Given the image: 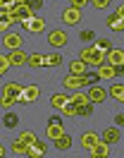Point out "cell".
Segmentation results:
<instances>
[{
  "mask_svg": "<svg viewBox=\"0 0 124 158\" xmlns=\"http://www.w3.org/2000/svg\"><path fill=\"white\" fill-rule=\"evenodd\" d=\"M22 91H24V86H22L19 81L5 84V86H2V106H5V108H12V106L17 103V98L22 96Z\"/></svg>",
  "mask_w": 124,
  "mask_h": 158,
  "instance_id": "cell-1",
  "label": "cell"
},
{
  "mask_svg": "<svg viewBox=\"0 0 124 158\" xmlns=\"http://www.w3.org/2000/svg\"><path fill=\"white\" fill-rule=\"evenodd\" d=\"M81 60H84L86 65H95V67H100V65L107 62V55H105L103 50H98L95 46H86V48L81 50Z\"/></svg>",
  "mask_w": 124,
  "mask_h": 158,
  "instance_id": "cell-2",
  "label": "cell"
},
{
  "mask_svg": "<svg viewBox=\"0 0 124 158\" xmlns=\"http://www.w3.org/2000/svg\"><path fill=\"white\" fill-rule=\"evenodd\" d=\"M65 89H84L86 86V74H69L62 79Z\"/></svg>",
  "mask_w": 124,
  "mask_h": 158,
  "instance_id": "cell-3",
  "label": "cell"
},
{
  "mask_svg": "<svg viewBox=\"0 0 124 158\" xmlns=\"http://www.w3.org/2000/svg\"><path fill=\"white\" fill-rule=\"evenodd\" d=\"M22 27L31 34H41V31L46 29V19H41V17H31V19H24L22 22Z\"/></svg>",
  "mask_w": 124,
  "mask_h": 158,
  "instance_id": "cell-4",
  "label": "cell"
},
{
  "mask_svg": "<svg viewBox=\"0 0 124 158\" xmlns=\"http://www.w3.org/2000/svg\"><path fill=\"white\" fill-rule=\"evenodd\" d=\"M38 86L36 84H29V86H24V91H22V96L17 98V103H31V101H36L38 98Z\"/></svg>",
  "mask_w": 124,
  "mask_h": 158,
  "instance_id": "cell-5",
  "label": "cell"
},
{
  "mask_svg": "<svg viewBox=\"0 0 124 158\" xmlns=\"http://www.w3.org/2000/svg\"><path fill=\"white\" fill-rule=\"evenodd\" d=\"M2 46H5L7 50H19V46H22V36H19V34L7 31V34L2 36Z\"/></svg>",
  "mask_w": 124,
  "mask_h": 158,
  "instance_id": "cell-6",
  "label": "cell"
},
{
  "mask_svg": "<svg viewBox=\"0 0 124 158\" xmlns=\"http://www.w3.org/2000/svg\"><path fill=\"white\" fill-rule=\"evenodd\" d=\"M48 43H50V46H55V48H62V46L67 43V34L62 29L50 31V34H48Z\"/></svg>",
  "mask_w": 124,
  "mask_h": 158,
  "instance_id": "cell-7",
  "label": "cell"
},
{
  "mask_svg": "<svg viewBox=\"0 0 124 158\" xmlns=\"http://www.w3.org/2000/svg\"><path fill=\"white\" fill-rule=\"evenodd\" d=\"M46 151H48V146L43 144V141H34V144H29V151H26V156L29 158H43L46 156Z\"/></svg>",
  "mask_w": 124,
  "mask_h": 158,
  "instance_id": "cell-8",
  "label": "cell"
},
{
  "mask_svg": "<svg viewBox=\"0 0 124 158\" xmlns=\"http://www.w3.org/2000/svg\"><path fill=\"white\" fill-rule=\"evenodd\" d=\"M98 144H100V137H98L95 132H84V137H81V146H84V148L93 151Z\"/></svg>",
  "mask_w": 124,
  "mask_h": 158,
  "instance_id": "cell-9",
  "label": "cell"
},
{
  "mask_svg": "<svg viewBox=\"0 0 124 158\" xmlns=\"http://www.w3.org/2000/svg\"><path fill=\"white\" fill-rule=\"evenodd\" d=\"M62 19H65L67 24H79V22H81V10H76V7H67V10L62 12Z\"/></svg>",
  "mask_w": 124,
  "mask_h": 158,
  "instance_id": "cell-10",
  "label": "cell"
},
{
  "mask_svg": "<svg viewBox=\"0 0 124 158\" xmlns=\"http://www.w3.org/2000/svg\"><path fill=\"white\" fill-rule=\"evenodd\" d=\"M7 58H10V65H12V67H22V65H26L29 55H26V53H22V50H12Z\"/></svg>",
  "mask_w": 124,
  "mask_h": 158,
  "instance_id": "cell-11",
  "label": "cell"
},
{
  "mask_svg": "<svg viewBox=\"0 0 124 158\" xmlns=\"http://www.w3.org/2000/svg\"><path fill=\"white\" fill-rule=\"evenodd\" d=\"M107 62H110L112 67H119V65H124V50L112 48L110 53H107Z\"/></svg>",
  "mask_w": 124,
  "mask_h": 158,
  "instance_id": "cell-12",
  "label": "cell"
},
{
  "mask_svg": "<svg viewBox=\"0 0 124 158\" xmlns=\"http://www.w3.org/2000/svg\"><path fill=\"white\" fill-rule=\"evenodd\" d=\"M86 96H88V101H91V103H103L107 94H105V89H100V86H91Z\"/></svg>",
  "mask_w": 124,
  "mask_h": 158,
  "instance_id": "cell-13",
  "label": "cell"
},
{
  "mask_svg": "<svg viewBox=\"0 0 124 158\" xmlns=\"http://www.w3.org/2000/svg\"><path fill=\"white\" fill-rule=\"evenodd\" d=\"M98 77H100V79H114V77H117V69H114L110 62H105V65L98 67Z\"/></svg>",
  "mask_w": 124,
  "mask_h": 158,
  "instance_id": "cell-14",
  "label": "cell"
},
{
  "mask_svg": "<svg viewBox=\"0 0 124 158\" xmlns=\"http://www.w3.org/2000/svg\"><path fill=\"white\" fill-rule=\"evenodd\" d=\"M100 141H105V144H117V141H119V129L117 127L105 129V134L100 137Z\"/></svg>",
  "mask_w": 124,
  "mask_h": 158,
  "instance_id": "cell-15",
  "label": "cell"
},
{
  "mask_svg": "<svg viewBox=\"0 0 124 158\" xmlns=\"http://www.w3.org/2000/svg\"><path fill=\"white\" fill-rule=\"evenodd\" d=\"M107 156H110V144H105V141H100V144L91 151V158H107Z\"/></svg>",
  "mask_w": 124,
  "mask_h": 158,
  "instance_id": "cell-16",
  "label": "cell"
},
{
  "mask_svg": "<svg viewBox=\"0 0 124 158\" xmlns=\"http://www.w3.org/2000/svg\"><path fill=\"white\" fill-rule=\"evenodd\" d=\"M105 24H107L112 31H124V19H122V17H117V15H110Z\"/></svg>",
  "mask_w": 124,
  "mask_h": 158,
  "instance_id": "cell-17",
  "label": "cell"
},
{
  "mask_svg": "<svg viewBox=\"0 0 124 158\" xmlns=\"http://www.w3.org/2000/svg\"><path fill=\"white\" fill-rule=\"evenodd\" d=\"M107 94H110V96H112L114 101H119V103H124V84H112Z\"/></svg>",
  "mask_w": 124,
  "mask_h": 158,
  "instance_id": "cell-18",
  "label": "cell"
},
{
  "mask_svg": "<svg viewBox=\"0 0 124 158\" xmlns=\"http://www.w3.org/2000/svg\"><path fill=\"white\" fill-rule=\"evenodd\" d=\"M10 148H12V151H14V153H19V156H26V151H29V144H26V141H22V139H14V141H12V146H10Z\"/></svg>",
  "mask_w": 124,
  "mask_h": 158,
  "instance_id": "cell-19",
  "label": "cell"
},
{
  "mask_svg": "<svg viewBox=\"0 0 124 158\" xmlns=\"http://www.w3.org/2000/svg\"><path fill=\"white\" fill-rule=\"evenodd\" d=\"M46 132H48V137L55 141V139H60L62 134H65V127H62V125H48Z\"/></svg>",
  "mask_w": 124,
  "mask_h": 158,
  "instance_id": "cell-20",
  "label": "cell"
},
{
  "mask_svg": "<svg viewBox=\"0 0 124 158\" xmlns=\"http://www.w3.org/2000/svg\"><path fill=\"white\" fill-rule=\"evenodd\" d=\"M55 148L57 151H69V148H72V137L62 134L60 139H55Z\"/></svg>",
  "mask_w": 124,
  "mask_h": 158,
  "instance_id": "cell-21",
  "label": "cell"
},
{
  "mask_svg": "<svg viewBox=\"0 0 124 158\" xmlns=\"http://www.w3.org/2000/svg\"><path fill=\"white\" fill-rule=\"evenodd\" d=\"M17 12H19V17H22V22L34 17V10H31V5H26V2H19V5H17Z\"/></svg>",
  "mask_w": 124,
  "mask_h": 158,
  "instance_id": "cell-22",
  "label": "cell"
},
{
  "mask_svg": "<svg viewBox=\"0 0 124 158\" xmlns=\"http://www.w3.org/2000/svg\"><path fill=\"white\" fill-rule=\"evenodd\" d=\"M50 103L55 106V108H65L67 103H69V96H65V94H53V98H50Z\"/></svg>",
  "mask_w": 124,
  "mask_h": 158,
  "instance_id": "cell-23",
  "label": "cell"
},
{
  "mask_svg": "<svg viewBox=\"0 0 124 158\" xmlns=\"http://www.w3.org/2000/svg\"><path fill=\"white\" fill-rule=\"evenodd\" d=\"M93 113V103L88 101V103H81V106H76V118H88Z\"/></svg>",
  "mask_w": 124,
  "mask_h": 158,
  "instance_id": "cell-24",
  "label": "cell"
},
{
  "mask_svg": "<svg viewBox=\"0 0 124 158\" xmlns=\"http://www.w3.org/2000/svg\"><path fill=\"white\" fill-rule=\"evenodd\" d=\"M26 62L31 65V67H43V65H46V55H41V53H31Z\"/></svg>",
  "mask_w": 124,
  "mask_h": 158,
  "instance_id": "cell-25",
  "label": "cell"
},
{
  "mask_svg": "<svg viewBox=\"0 0 124 158\" xmlns=\"http://www.w3.org/2000/svg\"><path fill=\"white\" fill-rule=\"evenodd\" d=\"M48 65H50V67L62 65V55H60V53H50V55H46V65H43V67H48Z\"/></svg>",
  "mask_w": 124,
  "mask_h": 158,
  "instance_id": "cell-26",
  "label": "cell"
},
{
  "mask_svg": "<svg viewBox=\"0 0 124 158\" xmlns=\"http://www.w3.org/2000/svg\"><path fill=\"white\" fill-rule=\"evenodd\" d=\"M69 72H72V74H86V62L84 60H74V62L69 65Z\"/></svg>",
  "mask_w": 124,
  "mask_h": 158,
  "instance_id": "cell-27",
  "label": "cell"
},
{
  "mask_svg": "<svg viewBox=\"0 0 124 158\" xmlns=\"http://www.w3.org/2000/svg\"><path fill=\"white\" fill-rule=\"evenodd\" d=\"M2 122H5V127L12 129V127H17V125H19V115H14V113H10V110H7L5 118H2Z\"/></svg>",
  "mask_w": 124,
  "mask_h": 158,
  "instance_id": "cell-28",
  "label": "cell"
},
{
  "mask_svg": "<svg viewBox=\"0 0 124 158\" xmlns=\"http://www.w3.org/2000/svg\"><path fill=\"white\" fill-rule=\"evenodd\" d=\"M95 48L103 50L105 55H107V53L112 50V41H110V39H100V41H95Z\"/></svg>",
  "mask_w": 124,
  "mask_h": 158,
  "instance_id": "cell-29",
  "label": "cell"
},
{
  "mask_svg": "<svg viewBox=\"0 0 124 158\" xmlns=\"http://www.w3.org/2000/svg\"><path fill=\"white\" fill-rule=\"evenodd\" d=\"M10 27H12V22H10V15L0 10V31H10Z\"/></svg>",
  "mask_w": 124,
  "mask_h": 158,
  "instance_id": "cell-30",
  "label": "cell"
},
{
  "mask_svg": "<svg viewBox=\"0 0 124 158\" xmlns=\"http://www.w3.org/2000/svg\"><path fill=\"white\" fill-rule=\"evenodd\" d=\"M69 103H74V106H81V103H88V96L81 94V91H76L74 96H69Z\"/></svg>",
  "mask_w": 124,
  "mask_h": 158,
  "instance_id": "cell-31",
  "label": "cell"
},
{
  "mask_svg": "<svg viewBox=\"0 0 124 158\" xmlns=\"http://www.w3.org/2000/svg\"><path fill=\"white\" fill-rule=\"evenodd\" d=\"M19 139H22V141H26V144H34V141H36V134H34L31 129H24V132L19 134Z\"/></svg>",
  "mask_w": 124,
  "mask_h": 158,
  "instance_id": "cell-32",
  "label": "cell"
},
{
  "mask_svg": "<svg viewBox=\"0 0 124 158\" xmlns=\"http://www.w3.org/2000/svg\"><path fill=\"white\" fill-rule=\"evenodd\" d=\"M62 113H65L67 118H76V106L74 103H67L65 108H62Z\"/></svg>",
  "mask_w": 124,
  "mask_h": 158,
  "instance_id": "cell-33",
  "label": "cell"
},
{
  "mask_svg": "<svg viewBox=\"0 0 124 158\" xmlns=\"http://www.w3.org/2000/svg\"><path fill=\"white\" fill-rule=\"evenodd\" d=\"M98 72H86V84H88V86H95V81H98Z\"/></svg>",
  "mask_w": 124,
  "mask_h": 158,
  "instance_id": "cell-34",
  "label": "cell"
},
{
  "mask_svg": "<svg viewBox=\"0 0 124 158\" xmlns=\"http://www.w3.org/2000/svg\"><path fill=\"white\" fill-rule=\"evenodd\" d=\"M10 67H12V65H10V58L7 55H0V72H7Z\"/></svg>",
  "mask_w": 124,
  "mask_h": 158,
  "instance_id": "cell-35",
  "label": "cell"
},
{
  "mask_svg": "<svg viewBox=\"0 0 124 158\" xmlns=\"http://www.w3.org/2000/svg\"><path fill=\"white\" fill-rule=\"evenodd\" d=\"M110 2H112V0H93V7H98V10H105V7H110Z\"/></svg>",
  "mask_w": 124,
  "mask_h": 158,
  "instance_id": "cell-36",
  "label": "cell"
},
{
  "mask_svg": "<svg viewBox=\"0 0 124 158\" xmlns=\"http://www.w3.org/2000/svg\"><path fill=\"white\" fill-rule=\"evenodd\" d=\"M7 15H10V22H12V24H17V22H22V17H19V12H17V7H14V10H10Z\"/></svg>",
  "mask_w": 124,
  "mask_h": 158,
  "instance_id": "cell-37",
  "label": "cell"
},
{
  "mask_svg": "<svg viewBox=\"0 0 124 158\" xmlns=\"http://www.w3.org/2000/svg\"><path fill=\"white\" fill-rule=\"evenodd\" d=\"M93 36H95V34H93V31H91V29L81 31V41H93Z\"/></svg>",
  "mask_w": 124,
  "mask_h": 158,
  "instance_id": "cell-38",
  "label": "cell"
},
{
  "mask_svg": "<svg viewBox=\"0 0 124 158\" xmlns=\"http://www.w3.org/2000/svg\"><path fill=\"white\" fill-rule=\"evenodd\" d=\"M26 5H31V10H38L43 7V0H26Z\"/></svg>",
  "mask_w": 124,
  "mask_h": 158,
  "instance_id": "cell-39",
  "label": "cell"
},
{
  "mask_svg": "<svg viewBox=\"0 0 124 158\" xmlns=\"http://www.w3.org/2000/svg\"><path fill=\"white\" fill-rule=\"evenodd\" d=\"M86 2H88V0H72V7H76V10H81V7H84Z\"/></svg>",
  "mask_w": 124,
  "mask_h": 158,
  "instance_id": "cell-40",
  "label": "cell"
},
{
  "mask_svg": "<svg viewBox=\"0 0 124 158\" xmlns=\"http://www.w3.org/2000/svg\"><path fill=\"white\" fill-rule=\"evenodd\" d=\"M48 125H62V118H57V115H53V118L48 120Z\"/></svg>",
  "mask_w": 124,
  "mask_h": 158,
  "instance_id": "cell-41",
  "label": "cell"
},
{
  "mask_svg": "<svg viewBox=\"0 0 124 158\" xmlns=\"http://www.w3.org/2000/svg\"><path fill=\"white\" fill-rule=\"evenodd\" d=\"M114 122H117V125H124V113H119V115H114Z\"/></svg>",
  "mask_w": 124,
  "mask_h": 158,
  "instance_id": "cell-42",
  "label": "cell"
},
{
  "mask_svg": "<svg viewBox=\"0 0 124 158\" xmlns=\"http://www.w3.org/2000/svg\"><path fill=\"white\" fill-rule=\"evenodd\" d=\"M114 15H117V17H122V19H124V5H119V7H117V12H114Z\"/></svg>",
  "mask_w": 124,
  "mask_h": 158,
  "instance_id": "cell-43",
  "label": "cell"
},
{
  "mask_svg": "<svg viewBox=\"0 0 124 158\" xmlns=\"http://www.w3.org/2000/svg\"><path fill=\"white\" fill-rule=\"evenodd\" d=\"M0 158H5V146L0 144Z\"/></svg>",
  "mask_w": 124,
  "mask_h": 158,
  "instance_id": "cell-44",
  "label": "cell"
},
{
  "mask_svg": "<svg viewBox=\"0 0 124 158\" xmlns=\"http://www.w3.org/2000/svg\"><path fill=\"white\" fill-rule=\"evenodd\" d=\"M14 2H17V5H19V2H26V0H14Z\"/></svg>",
  "mask_w": 124,
  "mask_h": 158,
  "instance_id": "cell-45",
  "label": "cell"
},
{
  "mask_svg": "<svg viewBox=\"0 0 124 158\" xmlns=\"http://www.w3.org/2000/svg\"><path fill=\"white\" fill-rule=\"evenodd\" d=\"M88 2H93V0H88Z\"/></svg>",
  "mask_w": 124,
  "mask_h": 158,
  "instance_id": "cell-46",
  "label": "cell"
},
{
  "mask_svg": "<svg viewBox=\"0 0 124 158\" xmlns=\"http://www.w3.org/2000/svg\"><path fill=\"white\" fill-rule=\"evenodd\" d=\"M0 74H2V72H0Z\"/></svg>",
  "mask_w": 124,
  "mask_h": 158,
  "instance_id": "cell-47",
  "label": "cell"
}]
</instances>
